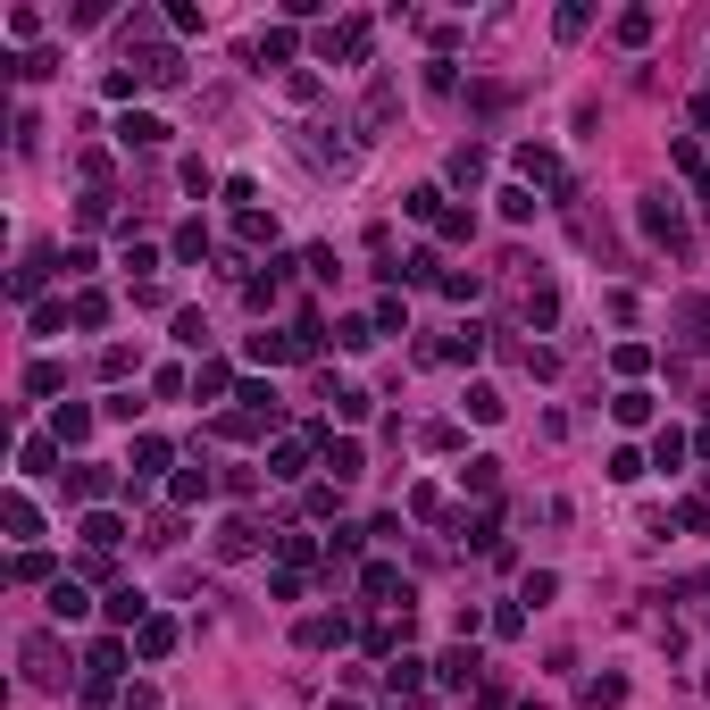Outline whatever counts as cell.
<instances>
[{
	"label": "cell",
	"mask_w": 710,
	"mask_h": 710,
	"mask_svg": "<svg viewBox=\"0 0 710 710\" xmlns=\"http://www.w3.org/2000/svg\"><path fill=\"white\" fill-rule=\"evenodd\" d=\"M360 594H368V602H393V594L410 602V577H401L393 560H368V568H360Z\"/></svg>",
	"instance_id": "obj_10"
},
{
	"label": "cell",
	"mask_w": 710,
	"mask_h": 710,
	"mask_svg": "<svg viewBox=\"0 0 710 710\" xmlns=\"http://www.w3.org/2000/svg\"><path fill=\"white\" fill-rule=\"evenodd\" d=\"M0 518H9V535H17V543L34 552V535H42V510L26 502V493H9V502H0Z\"/></svg>",
	"instance_id": "obj_21"
},
{
	"label": "cell",
	"mask_w": 710,
	"mask_h": 710,
	"mask_svg": "<svg viewBox=\"0 0 710 710\" xmlns=\"http://www.w3.org/2000/svg\"><path fill=\"white\" fill-rule=\"evenodd\" d=\"M585 26H594V9H560V17H552V34H560V42H577Z\"/></svg>",
	"instance_id": "obj_54"
},
{
	"label": "cell",
	"mask_w": 710,
	"mask_h": 710,
	"mask_svg": "<svg viewBox=\"0 0 710 710\" xmlns=\"http://www.w3.org/2000/svg\"><path fill=\"white\" fill-rule=\"evenodd\" d=\"M335 343H343V351H368V343H376V318H343Z\"/></svg>",
	"instance_id": "obj_41"
},
{
	"label": "cell",
	"mask_w": 710,
	"mask_h": 710,
	"mask_svg": "<svg viewBox=\"0 0 710 710\" xmlns=\"http://www.w3.org/2000/svg\"><path fill=\"white\" fill-rule=\"evenodd\" d=\"M677 518H685V527H694V535H710V502H685Z\"/></svg>",
	"instance_id": "obj_58"
},
{
	"label": "cell",
	"mask_w": 710,
	"mask_h": 710,
	"mask_svg": "<svg viewBox=\"0 0 710 710\" xmlns=\"http://www.w3.org/2000/svg\"><path fill=\"white\" fill-rule=\"evenodd\" d=\"M101 92H109V101H134V92H142V67H109Z\"/></svg>",
	"instance_id": "obj_45"
},
{
	"label": "cell",
	"mask_w": 710,
	"mask_h": 710,
	"mask_svg": "<svg viewBox=\"0 0 710 710\" xmlns=\"http://www.w3.org/2000/svg\"><path fill=\"white\" fill-rule=\"evenodd\" d=\"M635 477H644V452H627V443H619V452H610V485H635Z\"/></svg>",
	"instance_id": "obj_44"
},
{
	"label": "cell",
	"mask_w": 710,
	"mask_h": 710,
	"mask_svg": "<svg viewBox=\"0 0 710 710\" xmlns=\"http://www.w3.org/2000/svg\"><path fill=\"white\" fill-rule=\"evenodd\" d=\"M117 669H126V644H117V635H101V644H92V660H84V702H109V694H117Z\"/></svg>",
	"instance_id": "obj_2"
},
{
	"label": "cell",
	"mask_w": 710,
	"mask_h": 710,
	"mask_svg": "<svg viewBox=\"0 0 710 710\" xmlns=\"http://www.w3.org/2000/svg\"><path fill=\"white\" fill-rule=\"evenodd\" d=\"M610 418H619V426H652V393H619V401H610Z\"/></svg>",
	"instance_id": "obj_32"
},
{
	"label": "cell",
	"mask_w": 710,
	"mask_h": 710,
	"mask_svg": "<svg viewBox=\"0 0 710 710\" xmlns=\"http://www.w3.org/2000/svg\"><path fill=\"white\" fill-rule=\"evenodd\" d=\"M59 385H67V368H59V360H34V368H26V393H34V401H51Z\"/></svg>",
	"instance_id": "obj_33"
},
{
	"label": "cell",
	"mask_w": 710,
	"mask_h": 710,
	"mask_svg": "<svg viewBox=\"0 0 710 710\" xmlns=\"http://www.w3.org/2000/svg\"><path fill=\"white\" fill-rule=\"evenodd\" d=\"M234 234H243V243H276V218H268V209H243V218H234Z\"/></svg>",
	"instance_id": "obj_36"
},
{
	"label": "cell",
	"mask_w": 710,
	"mask_h": 710,
	"mask_svg": "<svg viewBox=\"0 0 710 710\" xmlns=\"http://www.w3.org/2000/svg\"><path fill=\"white\" fill-rule=\"evenodd\" d=\"M117 142H126V151H159V142H168V126H159L151 109H126V117H117Z\"/></svg>",
	"instance_id": "obj_9"
},
{
	"label": "cell",
	"mask_w": 710,
	"mask_h": 710,
	"mask_svg": "<svg viewBox=\"0 0 710 710\" xmlns=\"http://www.w3.org/2000/svg\"><path fill=\"white\" fill-rule=\"evenodd\" d=\"M209 485H218V477H209V468L193 460V468H176V477H168V502H176V510H193V502H209Z\"/></svg>",
	"instance_id": "obj_16"
},
{
	"label": "cell",
	"mask_w": 710,
	"mask_h": 710,
	"mask_svg": "<svg viewBox=\"0 0 710 710\" xmlns=\"http://www.w3.org/2000/svg\"><path fill=\"white\" fill-rule=\"evenodd\" d=\"M109 493H117V477H109L101 460H76V468H67V502H109Z\"/></svg>",
	"instance_id": "obj_7"
},
{
	"label": "cell",
	"mask_w": 710,
	"mask_h": 710,
	"mask_svg": "<svg viewBox=\"0 0 710 710\" xmlns=\"http://www.w3.org/2000/svg\"><path fill=\"white\" fill-rule=\"evenodd\" d=\"M284 360H310L301 335H251V368H284Z\"/></svg>",
	"instance_id": "obj_15"
},
{
	"label": "cell",
	"mask_w": 710,
	"mask_h": 710,
	"mask_svg": "<svg viewBox=\"0 0 710 710\" xmlns=\"http://www.w3.org/2000/svg\"><path fill=\"white\" fill-rule=\"evenodd\" d=\"M318 560V535H284V568H310Z\"/></svg>",
	"instance_id": "obj_53"
},
{
	"label": "cell",
	"mask_w": 710,
	"mask_h": 710,
	"mask_svg": "<svg viewBox=\"0 0 710 710\" xmlns=\"http://www.w3.org/2000/svg\"><path fill=\"white\" fill-rule=\"evenodd\" d=\"M619 42H627V51H635V42H652V9H627L619 17Z\"/></svg>",
	"instance_id": "obj_49"
},
{
	"label": "cell",
	"mask_w": 710,
	"mask_h": 710,
	"mask_svg": "<svg viewBox=\"0 0 710 710\" xmlns=\"http://www.w3.org/2000/svg\"><path fill=\"white\" fill-rule=\"evenodd\" d=\"M518 310H527L535 326H552V318H560V293H552V284L535 276V284H518Z\"/></svg>",
	"instance_id": "obj_23"
},
{
	"label": "cell",
	"mask_w": 710,
	"mask_h": 710,
	"mask_svg": "<svg viewBox=\"0 0 710 710\" xmlns=\"http://www.w3.org/2000/svg\"><path fill=\"white\" fill-rule=\"evenodd\" d=\"M84 610H92V602H84V585H76V577H59V585H51V619H84Z\"/></svg>",
	"instance_id": "obj_31"
},
{
	"label": "cell",
	"mask_w": 710,
	"mask_h": 710,
	"mask_svg": "<svg viewBox=\"0 0 710 710\" xmlns=\"http://www.w3.org/2000/svg\"><path fill=\"white\" fill-rule=\"evenodd\" d=\"M677 343L685 351H710V301H677Z\"/></svg>",
	"instance_id": "obj_18"
},
{
	"label": "cell",
	"mask_w": 710,
	"mask_h": 710,
	"mask_svg": "<svg viewBox=\"0 0 710 710\" xmlns=\"http://www.w3.org/2000/svg\"><path fill=\"white\" fill-rule=\"evenodd\" d=\"M326 468H335V485H351V477H360V443H351V435H326Z\"/></svg>",
	"instance_id": "obj_24"
},
{
	"label": "cell",
	"mask_w": 710,
	"mask_h": 710,
	"mask_svg": "<svg viewBox=\"0 0 710 710\" xmlns=\"http://www.w3.org/2000/svg\"><path fill=\"white\" fill-rule=\"evenodd\" d=\"M126 468H134L126 485H151L159 468H168V435H134V460H126Z\"/></svg>",
	"instance_id": "obj_13"
},
{
	"label": "cell",
	"mask_w": 710,
	"mask_h": 710,
	"mask_svg": "<svg viewBox=\"0 0 710 710\" xmlns=\"http://www.w3.org/2000/svg\"><path fill=\"white\" fill-rule=\"evenodd\" d=\"M552 594H560V577H552V568H535V577H527V594H518V602H535V610H543Z\"/></svg>",
	"instance_id": "obj_56"
},
{
	"label": "cell",
	"mask_w": 710,
	"mask_h": 710,
	"mask_svg": "<svg viewBox=\"0 0 710 710\" xmlns=\"http://www.w3.org/2000/svg\"><path fill=\"white\" fill-rule=\"evenodd\" d=\"M326 710H360V702H326Z\"/></svg>",
	"instance_id": "obj_59"
},
{
	"label": "cell",
	"mask_w": 710,
	"mask_h": 710,
	"mask_svg": "<svg viewBox=\"0 0 710 710\" xmlns=\"http://www.w3.org/2000/svg\"><path fill=\"white\" fill-rule=\"evenodd\" d=\"M176 343L201 351V343H209V318H201V310H176Z\"/></svg>",
	"instance_id": "obj_40"
},
{
	"label": "cell",
	"mask_w": 710,
	"mask_h": 710,
	"mask_svg": "<svg viewBox=\"0 0 710 710\" xmlns=\"http://www.w3.org/2000/svg\"><path fill=\"white\" fill-rule=\"evenodd\" d=\"M685 452H694V443H685V426H660V435H652V468H660V477H677Z\"/></svg>",
	"instance_id": "obj_19"
},
{
	"label": "cell",
	"mask_w": 710,
	"mask_h": 710,
	"mask_svg": "<svg viewBox=\"0 0 710 710\" xmlns=\"http://www.w3.org/2000/svg\"><path fill=\"white\" fill-rule=\"evenodd\" d=\"M635 218H644V234H652V243H669V251H685V218H677V201H669V193H652L644 209H635Z\"/></svg>",
	"instance_id": "obj_4"
},
{
	"label": "cell",
	"mask_w": 710,
	"mask_h": 710,
	"mask_svg": "<svg viewBox=\"0 0 710 710\" xmlns=\"http://www.w3.org/2000/svg\"><path fill=\"white\" fill-rule=\"evenodd\" d=\"M243 59H251V76H268V67H284V59H293V26H268V34H259Z\"/></svg>",
	"instance_id": "obj_11"
},
{
	"label": "cell",
	"mask_w": 710,
	"mask_h": 710,
	"mask_svg": "<svg viewBox=\"0 0 710 710\" xmlns=\"http://www.w3.org/2000/svg\"><path fill=\"white\" fill-rule=\"evenodd\" d=\"M17 460H26V477H51V460H59V435H26V443H17Z\"/></svg>",
	"instance_id": "obj_26"
},
{
	"label": "cell",
	"mask_w": 710,
	"mask_h": 710,
	"mask_svg": "<svg viewBox=\"0 0 710 710\" xmlns=\"http://www.w3.org/2000/svg\"><path fill=\"white\" fill-rule=\"evenodd\" d=\"M151 619V594H142V585H117L109 594V627H142Z\"/></svg>",
	"instance_id": "obj_20"
},
{
	"label": "cell",
	"mask_w": 710,
	"mask_h": 710,
	"mask_svg": "<svg viewBox=\"0 0 710 710\" xmlns=\"http://www.w3.org/2000/svg\"><path fill=\"white\" fill-rule=\"evenodd\" d=\"M485 176V151H477V142H460V151H452V184H477Z\"/></svg>",
	"instance_id": "obj_37"
},
{
	"label": "cell",
	"mask_w": 710,
	"mask_h": 710,
	"mask_svg": "<svg viewBox=\"0 0 710 710\" xmlns=\"http://www.w3.org/2000/svg\"><path fill=\"white\" fill-rule=\"evenodd\" d=\"M401 326H410V310H401V293H385L376 301V335H401Z\"/></svg>",
	"instance_id": "obj_43"
},
{
	"label": "cell",
	"mask_w": 710,
	"mask_h": 710,
	"mask_svg": "<svg viewBox=\"0 0 710 710\" xmlns=\"http://www.w3.org/2000/svg\"><path fill=\"white\" fill-rule=\"evenodd\" d=\"M76 326H109V293H76Z\"/></svg>",
	"instance_id": "obj_51"
},
{
	"label": "cell",
	"mask_w": 710,
	"mask_h": 710,
	"mask_svg": "<svg viewBox=\"0 0 710 710\" xmlns=\"http://www.w3.org/2000/svg\"><path fill=\"white\" fill-rule=\"evenodd\" d=\"M201 251H209V226H201V218L176 226V259H201Z\"/></svg>",
	"instance_id": "obj_50"
},
{
	"label": "cell",
	"mask_w": 710,
	"mask_h": 710,
	"mask_svg": "<svg viewBox=\"0 0 710 710\" xmlns=\"http://www.w3.org/2000/svg\"><path fill=\"white\" fill-rule=\"evenodd\" d=\"M468 418L493 426V418H502V393H493V385H468Z\"/></svg>",
	"instance_id": "obj_47"
},
{
	"label": "cell",
	"mask_w": 710,
	"mask_h": 710,
	"mask_svg": "<svg viewBox=\"0 0 710 710\" xmlns=\"http://www.w3.org/2000/svg\"><path fill=\"white\" fill-rule=\"evenodd\" d=\"M518 176H527V184H552V193H568L560 151H543V142H518Z\"/></svg>",
	"instance_id": "obj_8"
},
{
	"label": "cell",
	"mask_w": 710,
	"mask_h": 710,
	"mask_svg": "<svg viewBox=\"0 0 710 710\" xmlns=\"http://www.w3.org/2000/svg\"><path fill=\"white\" fill-rule=\"evenodd\" d=\"M9 577H17V585H59V577H51V552H17Z\"/></svg>",
	"instance_id": "obj_34"
},
{
	"label": "cell",
	"mask_w": 710,
	"mask_h": 710,
	"mask_svg": "<svg viewBox=\"0 0 710 710\" xmlns=\"http://www.w3.org/2000/svg\"><path fill=\"white\" fill-rule=\"evenodd\" d=\"M393 109H401V84L393 76H368V92H360V134H385Z\"/></svg>",
	"instance_id": "obj_3"
},
{
	"label": "cell",
	"mask_w": 710,
	"mask_h": 710,
	"mask_svg": "<svg viewBox=\"0 0 710 710\" xmlns=\"http://www.w3.org/2000/svg\"><path fill=\"white\" fill-rule=\"evenodd\" d=\"M577 702H585V710H619V702H627V677H585Z\"/></svg>",
	"instance_id": "obj_28"
},
{
	"label": "cell",
	"mask_w": 710,
	"mask_h": 710,
	"mask_svg": "<svg viewBox=\"0 0 710 710\" xmlns=\"http://www.w3.org/2000/svg\"><path fill=\"white\" fill-rule=\"evenodd\" d=\"M126 543V518L117 510H84V552H117Z\"/></svg>",
	"instance_id": "obj_14"
},
{
	"label": "cell",
	"mask_w": 710,
	"mask_h": 710,
	"mask_svg": "<svg viewBox=\"0 0 710 710\" xmlns=\"http://www.w3.org/2000/svg\"><path fill=\"white\" fill-rule=\"evenodd\" d=\"M226 385H234V368H226V360H201V376H193V393H201V401H218Z\"/></svg>",
	"instance_id": "obj_35"
},
{
	"label": "cell",
	"mask_w": 710,
	"mask_h": 710,
	"mask_svg": "<svg viewBox=\"0 0 710 710\" xmlns=\"http://www.w3.org/2000/svg\"><path fill=\"white\" fill-rule=\"evenodd\" d=\"M134 67H142V84H159V92H168V84H184V59L168 51V42H151V51H142Z\"/></svg>",
	"instance_id": "obj_12"
},
{
	"label": "cell",
	"mask_w": 710,
	"mask_h": 710,
	"mask_svg": "<svg viewBox=\"0 0 710 710\" xmlns=\"http://www.w3.org/2000/svg\"><path fill=\"white\" fill-rule=\"evenodd\" d=\"M702 452H710V426H702Z\"/></svg>",
	"instance_id": "obj_60"
},
{
	"label": "cell",
	"mask_w": 710,
	"mask_h": 710,
	"mask_svg": "<svg viewBox=\"0 0 710 710\" xmlns=\"http://www.w3.org/2000/svg\"><path fill=\"white\" fill-rule=\"evenodd\" d=\"M426 92H435V101H443V92H460V76H452V59H426Z\"/></svg>",
	"instance_id": "obj_52"
},
{
	"label": "cell",
	"mask_w": 710,
	"mask_h": 710,
	"mask_svg": "<svg viewBox=\"0 0 710 710\" xmlns=\"http://www.w3.org/2000/svg\"><path fill=\"white\" fill-rule=\"evenodd\" d=\"M460 485H477V493H493V485H502V460H468V468H460Z\"/></svg>",
	"instance_id": "obj_48"
},
{
	"label": "cell",
	"mask_w": 710,
	"mask_h": 710,
	"mask_svg": "<svg viewBox=\"0 0 710 710\" xmlns=\"http://www.w3.org/2000/svg\"><path fill=\"white\" fill-rule=\"evenodd\" d=\"M343 635H351V619H326V610H318V619H301V644H310V652L343 644Z\"/></svg>",
	"instance_id": "obj_29"
},
{
	"label": "cell",
	"mask_w": 710,
	"mask_h": 710,
	"mask_svg": "<svg viewBox=\"0 0 710 710\" xmlns=\"http://www.w3.org/2000/svg\"><path fill=\"white\" fill-rule=\"evenodd\" d=\"M26 677H34V685H67V652H59V635H26Z\"/></svg>",
	"instance_id": "obj_5"
},
{
	"label": "cell",
	"mask_w": 710,
	"mask_h": 710,
	"mask_svg": "<svg viewBox=\"0 0 710 710\" xmlns=\"http://www.w3.org/2000/svg\"><path fill=\"white\" fill-rule=\"evenodd\" d=\"M493 201H502V218H510V226H527V218H535V184H502Z\"/></svg>",
	"instance_id": "obj_30"
},
{
	"label": "cell",
	"mask_w": 710,
	"mask_h": 710,
	"mask_svg": "<svg viewBox=\"0 0 710 710\" xmlns=\"http://www.w3.org/2000/svg\"><path fill=\"white\" fill-rule=\"evenodd\" d=\"M435 685H443V694H485V685H493V677H485V660H477V652H468V644H452V652H443V660H435Z\"/></svg>",
	"instance_id": "obj_1"
},
{
	"label": "cell",
	"mask_w": 710,
	"mask_h": 710,
	"mask_svg": "<svg viewBox=\"0 0 710 710\" xmlns=\"http://www.w3.org/2000/svg\"><path fill=\"white\" fill-rule=\"evenodd\" d=\"M134 652H142V660H168V652H176V619H142V627H134Z\"/></svg>",
	"instance_id": "obj_22"
},
{
	"label": "cell",
	"mask_w": 710,
	"mask_h": 710,
	"mask_svg": "<svg viewBox=\"0 0 710 710\" xmlns=\"http://www.w3.org/2000/svg\"><path fill=\"white\" fill-rule=\"evenodd\" d=\"M126 710H159V685H126Z\"/></svg>",
	"instance_id": "obj_57"
},
{
	"label": "cell",
	"mask_w": 710,
	"mask_h": 710,
	"mask_svg": "<svg viewBox=\"0 0 710 710\" xmlns=\"http://www.w3.org/2000/svg\"><path fill=\"white\" fill-rule=\"evenodd\" d=\"M209 543H218V560H251V552H259V527H251V518H226Z\"/></svg>",
	"instance_id": "obj_17"
},
{
	"label": "cell",
	"mask_w": 710,
	"mask_h": 710,
	"mask_svg": "<svg viewBox=\"0 0 710 710\" xmlns=\"http://www.w3.org/2000/svg\"><path fill=\"white\" fill-rule=\"evenodd\" d=\"M385 685H393V694H418V685H426V660H393Z\"/></svg>",
	"instance_id": "obj_38"
},
{
	"label": "cell",
	"mask_w": 710,
	"mask_h": 710,
	"mask_svg": "<svg viewBox=\"0 0 710 710\" xmlns=\"http://www.w3.org/2000/svg\"><path fill=\"white\" fill-rule=\"evenodd\" d=\"M51 435H59V452H67V443H84V435H92V410H59Z\"/></svg>",
	"instance_id": "obj_39"
},
{
	"label": "cell",
	"mask_w": 710,
	"mask_h": 710,
	"mask_svg": "<svg viewBox=\"0 0 710 710\" xmlns=\"http://www.w3.org/2000/svg\"><path fill=\"white\" fill-rule=\"evenodd\" d=\"M610 368H619V376H644L652 351H644V343H619V351H610Z\"/></svg>",
	"instance_id": "obj_46"
},
{
	"label": "cell",
	"mask_w": 710,
	"mask_h": 710,
	"mask_svg": "<svg viewBox=\"0 0 710 710\" xmlns=\"http://www.w3.org/2000/svg\"><path fill=\"white\" fill-rule=\"evenodd\" d=\"M368 42H376V26H368V17H343V26L326 34V59H351V67H368Z\"/></svg>",
	"instance_id": "obj_6"
},
{
	"label": "cell",
	"mask_w": 710,
	"mask_h": 710,
	"mask_svg": "<svg viewBox=\"0 0 710 710\" xmlns=\"http://www.w3.org/2000/svg\"><path fill=\"white\" fill-rule=\"evenodd\" d=\"M301 468H310V435H284L276 460H268V477H301Z\"/></svg>",
	"instance_id": "obj_25"
},
{
	"label": "cell",
	"mask_w": 710,
	"mask_h": 710,
	"mask_svg": "<svg viewBox=\"0 0 710 710\" xmlns=\"http://www.w3.org/2000/svg\"><path fill=\"white\" fill-rule=\"evenodd\" d=\"M435 234H443V243H468V234H477V218H468V209H443Z\"/></svg>",
	"instance_id": "obj_42"
},
{
	"label": "cell",
	"mask_w": 710,
	"mask_h": 710,
	"mask_svg": "<svg viewBox=\"0 0 710 710\" xmlns=\"http://www.w3.org/2000/svg\"><path fill=\"white\" fill-rule=\"evenodd\" d=\"M51 268H59V259H51V251H34V259H26V268H17V276H9V293H17V301H34V293H42V276H51Z\"/></svg>",
	"instance_id": "obj_27"
},
{
	"label": "cell",
	"mask_w": 710,
	"mask_h": 710,
	"mask_svg": "<svg viewBox=\"0 0 710 710\" xmlns=\"http://www.w3.org/2000/svg\"><path fill=\"white\" fill-rule=\"evenodd\" d=\"M401 209H410V218H443V193H435V184H418V193L401 201Z\"/></svg>",
	"instance_id": "obj_55"
}]
</instances>
